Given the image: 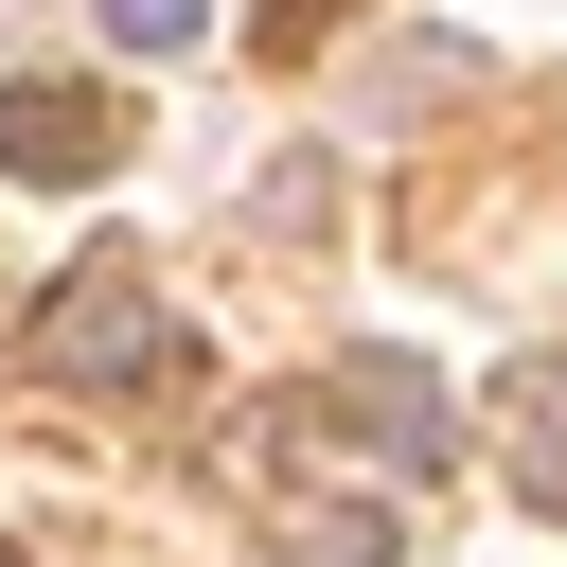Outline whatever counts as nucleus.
I'll return each mask as SVG.
<instances>
[{
  "label": "nucleus",
  "mask_w": 567,
  "mask_h": 567,
  "mask_svg": "<svg viewBox=\"0 0 567 567\" xmlns=\"http://www.w3.org/2000/svg\"><path fill=\"white\" fill-rule=\"evenodd\" d=\"M18 354H35L53 390H177V372H195V354H177V319L142 301V266H124V248H89V266L35 301V337H18Z\"/></svg>",
  "instance_id": "1"
},
{
  "label": "nucleus",
  "mask_w": 567,
  "mask_h": 567,
  "mask_svg": "<svg viewBox=\"0 0 567 567\" xmlns=\"http://www.w3.org/2000/svg\"><path fill=\"white\" fill-rule=\"evenodd\" d=\"M319 425H337V443H372L390 478H443V461H461V408H443V372H425V354H390V337H354V354L319 372Z\"/></svg>",
  "instance_id": "2"
},
{
  "label": "nucleus",
  "mask_w": 567,
  "mask_h": 567,
  "mask_svg": "<svg viewBox=\"0 0 567 567\" xmlns=\"http://www.w3.org/2000/svg\"><path fill=\"white\" fill-rule=\"evenodd\" d=\"M106 159H124V106H106V89H0V177L89 195Z\"/></svg>",
  "instance_id": "3"
},
{
  "label": "nucleus",
  "mask_w": 567,
  "mask_h": 567,
  "mask_svg": "<svg viewBox=\"0 0 567 567\" xmlns=\"http://www.w3.org/2000/svg\"><path fill=\"white\" fill-rule=\"evenodd\" d=\"M496 425H514V496L567 514V354H532V372L496 390Z\"/></svg>",
  "instance_id": "4"
},
{
  "label": "nucleus",
  "mask_w": 567,
  "mask_h": 567,
  "mask_svg": "<svg viewBox=\"0 0 567 567\" xmlns=\"http://www.w3.org/2000/svg\"><path fill=\"white\" fill-rule=\"evenodd\" d=\"M89 18H106L124 53H195V35H213V0H89Z\"/></svg>",
  "instance_id": "5"
},
{
  "label": "nucleus",
  "mask_w": 567,
  "mask_h": 567,
  "mask_svg": "<svg viewBox=\"0 0 567 567\" xmlns=\"http://www.w3.org/2000/svg\"><path fill=\"white\" fill-rule=\"evenodd\" d=\"M301 567H390V514H301Z\"/></svg>",
  "instance_id": "6"
},
{
  "label": "nucleus",
  "mask_w": 567,
  "mask_h": 567,
  "mask_svg": "<svg viewBox=\"0 0 567 567\" xmlns=\"http://www.w3.org/2000/svg\"><path fill=\"white\" fill-rule=\"evenodd\" d=\"M248 35H266V53H319V35H337V0H248Z\"/></svg>",
  "instance_id": "7"
}]
</instances>
